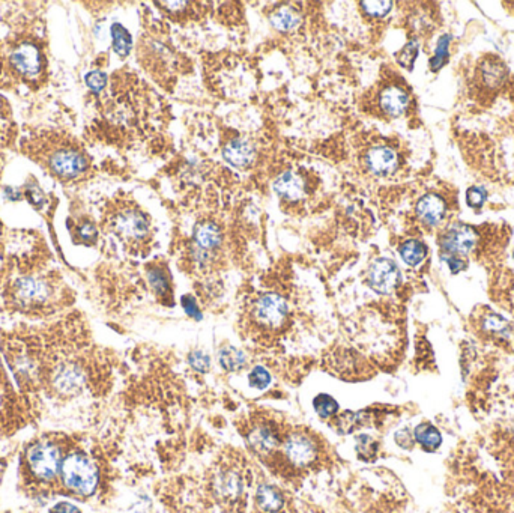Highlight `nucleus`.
<instances>
[{
    "label": "nucleus",
    "instance_id": "41",
    "mask_svg": "<svg viewBox=\"0 0 514 513\" xmlns=\"http://www.w3.org/2000/svg\"><path fill=\"white\" fill-rule=\"evenodd\" d=\"M442 259H445V262L449 263L450 270H451L454 274L460 273V271H463L466 267H468V265H466V262H465L463 259L455 258V256H442Z\"/></svg>",
    "mask_w": 514,
    "mask_h": 513
},
{
    "label": "nucleus",
    "instance_id": "27",
    "mask_svg": "<svg viewBox=\"0 0 514 513\" xmlns=\"http://www.w3.org/2000/svg\"><path fill=\"white\" fill-rule=\"evenodd\" d=\"M314 410L316 413L323 417V419H328V417L336 415V413L338 411V404L336 402L334 397H331L329 395H319L316 399H314Z\"/></svg>",
    "mask_w": 514,
    "mask_h": 513
},
{
    "label": "nucleus",
    "instance_id": "40",
    "mask_svg": "<svg viewBox=\"0 0 514 513\" xmlns=\"http://www.w3.org/2000/svg\"><path fill=\"white\" fill-rule=\"evenodd\" d=\"M79 236H81V240L84 243L93 241L95 238H97V229H95V226L92 223H84L83 226H80Z\"/></svg>",
    "mask_w": 514,
    "mask_h": 513
},
{
    "label": "nucleus",
    "instance_id": "4",
    "mask_svg": "<svg viewBox=\"0 0 514 513\" xmlns=\"http://www.w3.org/2000/svg\"><path fill=\"white\" fill-rule=\"evenodd\" d=\"M27 464L40 480H52L61 470V452L52 443H36L27 450Z\"/></svg>",
    "mask_w": 514,
    "mask_h": 513
},
{
    "label": "nucleus",
    "instance_id": "32",
    "mask_svg": "<svg viewBox=\"0 0 514 513\" xmlns=\"http://www.w3.org/2000/svg\"><path fill=\"white\" fill-rule=\"evenodd\" d=\"M249 381H250V385L253 388H259V390H263V388H266L270 385L271 376H270L268 370H266L265 367L257 366L251 370V374L249 376Z\"/></svg>",
    "mask_w": 514,
    "mask_h": 513
},
{
    "label": "nucleus",
    "instance_id": "3",
    "mask_svg": "<svg viewBox=\"0 0 514 513\" xmlns=\"http://www.w3.org/2000/svg\"><path fill=\"white\" fill-rule=\"evenodd\" d=\"M109 223L111 231L120 240L131 244L145 241L150 232L149 220L145 213H141L137 206L128 204L116 206V210L110 214Z\"/></svg>",
    "mask_w": 514,
    "mask_h": 513
},
{
    "label": "nucleus",
    "instance_id": "24",
    "mask_svg": "<svg viewBox=\"0 0 514 513\" xmlns=\"http://www.w3.org/2000/svg\"><path fill=\"white\" fill-rule=\"evenodd\" d=\"M111 38H113V49L122 58H127L132 47V38L128 31L119 23L111 26Z\"/></svg>",
    "mask_w": 514,
    "mask_h": 513
},
{
    "label": "nucleus",
    "instance_id": "38",
    "mask_svg": "<svg viewBox=\"0 0 514 513\" xmlns=\"http://www.w3.org/2000/svg\"><path fill=\"white\" fill-rule=\"evenodd\" d=\"M484 327L485 330H490L494 332H504L507 330V321L498 315H489L484 319Z\"/></svg>",
    "mask_w": 514,
    "mask_h": 513
},
{
    "label": "nucleus",
    "instance_id": "7",
    "mask_svg": "<svg viewBox=\"0 0 514 513\" xmlns=\"http://www.w3.org/2000/svg\"><path fill=\"white\" fill-rule=\"evenodd\" d=\"M367 282L373 291L379 293H389L396 289L400 282V270L391 259H376L368 270Z\"/></svg>",
    "mask_w": 514,
    "mask_h": 513
},
{
    "label": "nucleus",
    "instance_id": "17",
    "mask_svg": "<svg viewBox=\"0 0 514 513\" xmlns=\"http://www.w3.org/2000/svg\"><path fill=\"white\" fill-rule=\"evenodd\" d=\"M221 244V229L212 222L198 224L194 231V245L198 249L211 252Z\"/></svg>",
    "mask_w": 514,
    "mask_h": 513
},
{
    "label": "nucleus",
    "instance_id": "5",
    "mask_svg": "<svg viewBox=\"0 0 514 513\" xmlns=\"http://www.w3.org/2000/svg\"><path fill=\"white\" fill-rule=\"evenodd\" d=\"M253 316L265 328H279L288 318V304L277 293H265L254 304Z\"/></svg>",
    "mask_w": 514,
    "mask_h": 513
},
{
    "label": "nucleus",
    "instance_id": "21",
    "mask_svg": "<svg viewBox=\"0 0 514 513\" xmlns=\"http://www.w3.org/2000/svg\"><path fill=\"white\" fill-rule=\"evenodd\" d=\"M256 501L262 510L270 513L279 512L283 507L281 493L274 487H270V484H260V487L257 488Z\"/></svg>",
    "mask_w": 514,
    "mask_h": 513
},
{
    "label": "nucleus",
    "instance_id": "12",
    "mask_svg": "<svg viewBox=\"0 0 514 513\" xmlns=\"http://www.w3.org/2000/svg\"><path fill=\"white\" fill-rule=\"evenodd\" d=\"M366 164L370 172H373L375 175H388L394 172V169L397 167V155L389 148L377 146L367 152Z\"/></svg>",
    "mask_w": 514,
    "mask_h": 513
},
{
    "label": "nucleus",
    "instance_id": "15",
    "mask_svg": "<svg viewBox=\"0 0 514 513\" xmlns=\"http://www.w3.org/2000/svg\"><path fill=\"white\" fill-rule=\"evenodd\" d=\"M409 97L407 93L396 86L385 89L380 93V107L389 116H400L407 109Z\"/></svg>",
    "mask_w": 514,
    "mask_h": 513
},
{
    "label": "nucleus",
    "instance_id": "16",
    "mask_svg": "<svg viewBox=\"0 0 514 513\" xmlns=\"http://www.w3.org/2000/svg\"><path fill=\"white\" fill-rule=\"evenodd\" d=\"M249 443L257 453H270L279 445V436L270 426H256L249 434Z\"/></svg>",
    "mask_w": 514,
    "mask_h": 513
},
{
    "label": "nucleus",
    "instance_id": "30",
    "mask_svg": "<svg viewBox=\"0 0 514 513\" xmlns=\"http://www.w3.org/2000/svg\"><path fill=\"white\" fill-rule=\"evenodd\" d=\"M416 56H418V44L415 41H411L397 53V61L400 65L403 66V68L412 70Z\"/></svg>",
    "mask_w": 514,
    "mask_h": 513
},
{
    "label": "nucleus",
    "instance_id": "20",
    "mask_svg": "<svg viewBox=\"0 0 514 513\" xmlns=\"http://www.w3.org/2000/svg\"><path fill=\"white\" fill-rule=\"evenodd\" d=\"M414 438L416 443L421 444L424 450L433 452L442 444V435L430 423H421L415 427Z\"/></svg>",
    "mask_w": 514,
    "mask_h": 513
},
{
    "label": "nucleus",
    "instance_id": "6",
    "mask_svg": "<svg viewBox=\"0 0 514 513\" xmlns=\"http://www.w3.org/2000/svg\"><path fill=\"white\" fill-rule=\"evenodd\" d=\"M475 244H477V233H475L471 226L462 223L453 224L442 236V256H455V258H460V256L471 253Z\"/></svg>",
    "mask_w": 514,
    "mask_h": 513
},
{
    "label": "nucleus",
    "instance_id": "22",
    "mask_svg": "<svg viewBox=\"0 0 514 513\" xmlns=\"http://www.w3.org/2000/svg\"><path fill=\"white\" fill-rule=\"evenodd\" d=\"M218 362H220V366L226 369L227 372H236V370L244 367V365L247 363V357L237 348L224 346L218 353Z\"/></svg>",
    "mask_w": 514,
    "mask_h": 513
},
{
    "label": "nucleus",
    "instance_id": "31",
    "mask_svg": "<svg viewBox=\"0 0 514 513\" xmlns=\"http://www.w3.org/2000/svg\"><path fill=\"white\" fill-rule=\"evenodd\" d=\"M149 282L158 296H166V293L170 291V283H169L167 275L159 268H152L149 271Z\"/></svg>",
    "mask_w": 514,
    "mask_h": 513
},
{
    "label": "nucleus",
    "instance_id": "29",
    "mask_svg": "<svg viewBox=\"0 0 514 513\" xmlns=\"http://www.w3.org/2000/svg\"><path fill=\"white\" fill-rule=\"evenodd\" d=\"M450 40L451 36L450 35H444L441 40H439V44H437L436 47V52H435V56L430 61V68L433 71H437L441 68V66L445 63L446 58H449V45H450Z\"/></svg>",
    "mask_w": 514,
    "mask_h": 513
},
{
    "label": "nucleus",
    "instance_id": "37",
    "mask_svg": "<svg viewBox=\"0 0 514 513\" xmlns=\"http://www.w3.org/2000/svg\"><path fill=\"white\" fill-rule=\"evenodd\" d=\"M396 443L400 445L402 449H412L414 444H415V438H414V434L407 429V427H405V429H400L396 432Z\"/></svg>",
    "mask_w": 514,
    "mask_h": 513
},
{
    "label": "nucleus",
    "instance_id": "35",
    "mask_svg": "<svg viewBox=\"0 0 514 513\" xmlns=\"http://www.w3.org/2000/svg\"><path fill=\"white\" fill-rule=\"evenodd\" d=\"M488 199V192L483 187H471L466 192V202L471 208H481Z\"/></svg>",
    "mask_w": 514,
    "mask_h": 513
},
{
    "label": "nucleus",
    "instance_id": "1",
    "mask_svg": "<svg viewBox=\"0 0 514 513\" xmlns=\"http://www.w3.org/2000/svg\"><path fill=\"white\" fill-rule=\"evenodd\" d=\"M63 484L79 496H91L98 487V470L95 464L81 453L66 456L61 465Z\"/></svg>",
    "mask_w": 514,
    "mask_h": 513
},
{
    "label": "nucleus",
    "instance_id": "28",
    "mask_svg": "<svg viewBox=\"0 0 514 513\" xmlns=\"http://www.w3.org/2000/svg\"><path fill=\"white\" fill-rule=\"evenodd\" d=\"M357 452L363 459H373L377 452V443L370 435H358Z\"/></svg>",
    "mask_w": 514,
    "mask_h": 513
},
{
    "label": "nucleus",
    "instance_id": "34",
    "mask_svg": "<svg viewBox=\"0 0 514 513\" xmlns=\"http://www.w3.org/2000/svg\"><path fill=\"white\" fill-rule=\"evenodd\" d=\"M364 11L371 17H384L391 11V2H363L361 3Z\"/></svg>",
    "mask_w": 514,
    "mask_h": 513
},
{
    "label": "nucleus",
    "instance_id": "10",
    "mask_svg": "<svg viewBox=\"0 0 514 513\" xmlns=\"http://www.w3.org/2000/svg\"><path fill=\"white\" fill-rule=\"evenodd\" d=\"M15 298L26 306H40L50 297V288L44 280L26 277L18 280L14 288Z\"/></svg>",
    "mask_w": 514,
    "mask_h": 513
},
{
    "label": "nucleus",
    "instance_id": "42",
    "mask_svg": "<svg viewBox=\"0 0 514 513\" xmlns=\"http://www.w3.org/2000/svg\"><path fill=\"white\" fill-rule=\"evenodd\" d=\"M50 513H81L77 506L71 505L68 501L57 503V505L50 510Z\"/></svg>",
    "mask_w": 514,
    "mask_h": 513
},
{
    "label": "nucleus",
    "instance_id": "23",
    "mask_svg": "<svg viewBox=\"0 0 514 513\" xmlns=\"http://www.w3.org/2000/svg\"><path fill=\"white\" fill-rule=\"evenodd\" d=\"M426 254H427V247L421 241L409 240L400 245V256H402V259L407 265H411V267L420 265L424 261Z\"/></svg>",
    "mask_w": 514,
    "mask_h": 513
},
{
    "label": "nucleus",
    "instance_id": "13",
    "mask_svg": "<svg viewBox=\"0 0 514 513\" xmlns=\"http://www.w3.org/2000/svg\"><path fill=\"white\" fill-rule=\"evenodd\" d=\"M445 211H446V206H445L444 199L433 193L423 196L416 204L418 217H420L421 220L428 226H435L437 223H441L445 215Z\"/></svg>",
    "mask_w": 514,
    "mask_h": 513
},
{
    "label": "nucleus",
    "instance_id": "25",
    "mask_svg": "<svg viewBox=\"0 0 514 513\" xmlns=\"http://www.w3.org/2000/svg\"><path fill=\"white\" fill-rule=\"evenodd\" d=\"M366 413H354V411H345L341 414L336 415L334 426L340 434H350L354 432L361 423H364Z\"/></svg>",
    "mask_w": 514,
    "mask_h": 513
},
{
    "label": "nucleus",
    "instance_id": "26",
    "mask_svg": "<svg viewBox=\"0 0 514 513\" xmlns=\"http://www.w3.org/2000/svg\"><path fill=\"white\" fill-rule=\"evenodd\" d=\"M271 23L279 31H292L299 24V18L290 9H279L277 13L272 14Z\"/></svg>",
    "mask_w": 514,
    "mask_h": 513
},
{
    "label": "nucleus",
    "instance_id": "9",
    "mask_svg": "<svg viewBox=\"0 0 514 513\" xmlns=\"http://www.w3.org/2000/svg\"><path fill=\"white\" fill-rule=\"evenodd\" d=\"M56 392L62 396L77 395L84 385V374L77 365H62L52 378Z\"/></svg>",
    "mask_w": 514,
    "mask_h": 513
},
{
    "label": "nucleus",
    "instance_id": "11",
    "mask_svg": "<svg viewBox=\"0 0 514 513\" xmlns=\"http://www.w3.org/2000/svg\"><path fill=\"white\" fill-rule=\"evenodd\" d=\"M11 63L24 77H35L41 70V54L33 44H20L11 52Z\"/></svg>",
    "mask_w": 514,
    "mask_h": 513
},
{
    "label": "nucleus",
    "instance_id": "39",
    "mask_svg": "<svg viewBox=\"0 0 514 513\" xmlns=\"http://www.w3.org/2000/svg\"><path fill=\"white\" fill-rule=\"evenodd\" d=\"M182 306H184V310H185V313L188 316L200 319V312L197 309V303L193 297H189V296L184 297L182 298Z\"/></svg>",
    "mask_w": 514,
    "mask_h": 513
},
{
    "label": "nucleus",
    "instance_id": "8",
    "mask_svg": "<svg viewBox=\"0 0 514 513\" xmlns=\"http://www.w3.org/2000/svg\"><path fill=\"white\" fill-rule=\"evenodd\" d=\"M284 454L297 467H306L316 458V445L307 435L293 434L284 443Z\"/></svg>",
    "mask_w": 514,
    "mask_h": 513
},
{
    "label": "nucleus",
    "instance_id": "33",
    "mask_svg": "<svg viewBox=\"0 0 514 513\" xmlns=\"http://www.w3.org/2000/svg\"><path fill=\"white\" fill-rule=\"evenodd\" d=\"M188 362L193 366V369H196L200 374H206L208 370L211 369V358H209L205 353H202V351H194V353L189 354Z\"/></svg>",
    "mask_w": 514,
    "mask_h": 513
},
{
    "label": "nucleus",
    "instance_id": "18",
    "mask_svg": "<svg viewBox=\"0 0 514 513\" xmlns=\"http://www.w3.org/2000/svg\"><path fill=\"white\" fill-rule=\"evenodd\" d=\"M274 190L279 196L289 199V201H298L304 193V185L301 178L293 172H284L274 183Z\"/></svg>",
    "mask_w": 514,
    "mask_h": 513
},
{
    "label": "nucleus",
    "instance_id": "14",
    "mask_svg": "<svg viewBox=\"0 0 514 513\" xmlns=\"http://www.w3.org/2000/svg\"><path fill=\"white\" fill-rule=\"evenodd\" d=\"M223 157L235 167H249L253 160H254V149L253 146L249 144V141L236 139L228 141V144L224 146L223 149Z\"/></svg>",
    "mask_w": 514,
    "mask_h": 513
},
{
    "label": "nucleus",
    "instance_id": "2",
    "mask_svg": "<svg viewBox=\"0 0 514 513\" xmlns=\"http://www.w3.org/2000/svg\"><path fill=\"white\" fill-rule=\"evenodd\" d=\"M42 161L50 169V172L62 179L77 178L89 166L88 158L83 152L65 144V141H57V144L47 146V151L42 152Z\"/></svg>",
    "mask_w": 514,
    "mask_h": 513
},
{
    "label": "nucleus",
    "instance_id": "19",
    "mask_svg": "<svg viewBox=\"0 0 514 513\" xmlns=\"http://www.w3.org/2000/svg\"><path fill=\"white\" fill-rule=\"evenodd\" d=\"M241 479L235 471H223L215 479V491L223 500H235L241 492Z\"/></svg>",
    "mask_w": 514,
    "mask_h": 513
},
{
    "label": "nucleus",
    "instance_id": "36",
    "mask_svg": "<svg viewBox=\"0 0 514 513\" xmlns=\"http://www.w3.org/2000/svg\"><path fill=\"white\" fill-rule=\"evenodd\" d=\"M86 83H88V86L92 91L100 92V91H102L104 88H106L107 75L104 72H101V71H92V72H89L88 75H86Z\"/></svg>",
    "mask_w": 514,
    "mask_h": 513
}]
</instances>
